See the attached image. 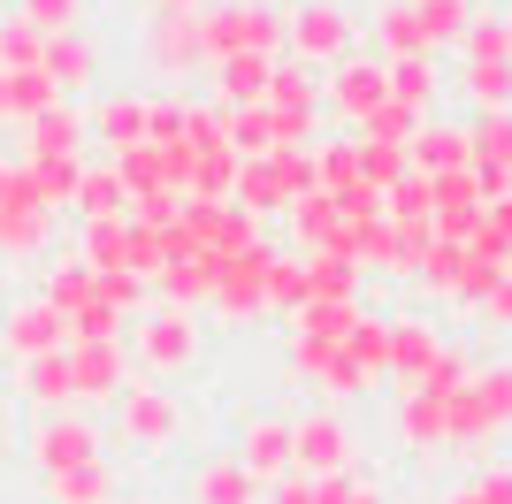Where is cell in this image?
<instances>
[{"label":"cell","mask_w":512,"mask_h":504,"mask_svg":"<svg viewBox=\"0 0 512 504\" xmlns=\"http://www.w3.org/2000/svg\"><path fill=\"white\" fill-rule=\"evenodd\" d=\"M512 428V367L497 375H467L451 398V443H490Z\"/></svg>","instance_id":"6da1fadb"},{"label":"cell","mask_w":512,"mask_h":504,"mask_svg":"<svg viewBox=\"0 0 512 504\" xmlns=\"http://www.w3.org/2000/svg\"><path fill=\"white\" fill-rule=\"evenodd\" d=\"M352 451H360V443H352V428H344L337 413H306L299 428H291V466H299V474H314V482L344 474V466H352Z\"/></svg>","instance_id":"7a4b0ae2"},{"label":"cell","mask_w":512,"mask_h":504,"mask_svg":"<svg viewBox=\"0 0 512 504\" xmlns=\"http://www.w3.org/2000/svg\"><path fill=\"white\" fill-rule=\"evenodd\" d=\"M291 46H299L306 62H352V16L329 8V0H314V8L291 16Z\"/></svg>","instance_id":"3957f363"},{"label":"cell","mask_w":512,"mask_h":504,"mask_svg":"<svg viewBox=\"0 0 512 504\" xmlns=\"http://www.w3.org/2000/svg\"><path fill=\"white\" fill-rule=\"evenodd\" d=\"M329 100H337L352 123H367V115L390 100V62H337V92H329Z\"/></svg>","instance_id":"277c9868"},{"label":"cell","mask_w":512,"mask_h":504,"mask_svg":"<svg viewBox=\"0 0 512 504\" xmlns=\"http://www.w3.org/2000/svg\"><path fill=\"white\" fill-rule=\"evenodd\" d=\"M436 359H444V336H436V329H421V321H390V375L421 382V375H436Z\"/></svg>","instance_id":"5b68a950"},{"label":"cell","mask_w":512,"mask_h":504,"mask_svg":"<svg viewBox=\"0 0 512 504\" xmlns=\"http://www.w3.org/2000/svg\"><path fill=\"white\" fill-rule=\"evenodd\" d=\"M375 46H383V62H421L428 54V31L413 16V0H390L383 16H375Z\"/></svg>","instance_id":"8992f818"},{"label":"cell","mask_w":512,"mask_h":504,"mask_svg":"<svg viewBox=\"0 0 512 504\" xmlns=\"http://www.w3.org/2000/svg\"><path fill=\"white\" fill-rule=\"evenodd\" d=\"M413 168H421V176H459V168H474L467 130H436L428 123L421 138H413Z\"/></svg>","instance_id":"52a82bcc"},{"label":"cell","mask_w":512,"mask_h":504,"mask_svg":"<svg viewBox=\"0 0 512 504\" xmlns=\"http://www.w3.org/2000/svg\"><path fill=\"white\" fill-rule=\"evenodd\" d=\"M237 466H245V474H283V466H291V428H283V420H253V428H245V451H237Z\"/></svg>","instance_id":"ba28073f"},{"label":"cell","mask_w":512,"mask_h":504,"mask_svg":"<svg viewBox=\"0 0 512 504\" xmlns=\"http://www.w3.org/2000/svg\"><path fill=\"white\" fill-rule=\"evenodd\" d=\"M467 146H474V168H482V176H497V168H512V107H497V115H482V123L467 130Z\"/></svg>","instance_id":"9c48e42d"},{"label":"cell","mask_w":512,"mask_h":504,"mask_svg":"<svg viewBox=\"0 0 512 504\" xmlns=\"http://www.w3.org/2000/svg\"><path fill=\"white\" fill-rule=\"evenodd\" d=\"M39 459L54 466V474H69V466L92 459V436L77 428V420H54V428H39Z\"/></svg>","instance_id":"30bf717a"},{"label":"cell","mask_w":512,"mask_h":504,"mask_svg":"<svg viewBox=\"0 0 512 504\" xmlns=\"http://www.w3.org/2000/svg\"><path fill=\"white\" fill-rule=\"evenodd\" d=\"M467 92L482 115H497V107H512V54H497V62H467Z\"/></svg>","instance_id":"8fae6325"},{"label":"cell","mask_w":512,"mask_h":504,"mask_svg":"<svg viewBox=\"0 0 512 504\" xmlns=\"http://www.w3.org/2000/svg\"><path fill=\"white\" fill-rule=\"evenodd\" d=\"M413 16H421V31H428V54H436L444 39H467L474 8H467V0H413Z\"/></svg>","instance_id":"7c38bea8"},{"label":"cell","mask_w":512,"mask_h":504,"mask_svg":"<svg viewBox=\"0 0 512 504\" xmlns=\"http://www.w3.org/2000/svg\"><path fill=\"white\" fill-rule=\"evenodd\" d=\"M390 100L413 107V115L436 107V69H428V54H421V62H390Z\"/></svg>","instance_id":"4fadbf2b"},{"label":"cell","mask_w":512,"mask_h":504,"mask_svg":"<svg viewBox=\"0 0 512 504\" xmlns=\"http://www.w3.org/2000/svg\"><path fill=\"white\" fill-rule=\"evenodd\" d=\"M199 504H260V482L237 459L230 466H207V474H199Z\"/></svg>","instance_id":"5bb4252c"},{"label":"cell","mask_w":512,"mask_h":504,"mask_svg":"<svg viewBox=\"0 0 512 504\" xmlns=\"http://www.w3.org/2000/svg\"><path fill=\"white\" fill-rule=\"evenodd\" d=\"M146 352L169 367V359H192V321H176V314H161L153 321V336H146Z\"/></svg>","instance_id":"9a60e30c"},{"label":"cell","mask_w":512,"mask_h":504,"mask_svg":"<svg viewBox=\"0 0 512 504\" xmlns=\"http://www.w3.org/2000/svg\"><path fill=\"white\" fill-rule=\"evenodd\" d=\"M46 344H62V329H54V314H46V306H31V314H16V352H46Z\"/></svg>","instance_id":"2e32d148"},{"label":"cell","mask_w":512,"mask_h":504,"mask_svg":"<svg viewBox=\"0 0 512 504\" xmlns=\"http://www.w3.org/2000/svg\"><path fill=\"white\" fill-rule=\"evenodd\" d=\"M130 420H138V436H146V443L169 436V405H161V398H130Z\"/></svg>","instance_id":"e0dca14e"},{"label":"cell","mask_w":512,"mask_h":504,"mask_svg":"<svg viewBox=\"0 0 512 504\" xmlns=\"http://www.w3.org/2000/svg\"><path fill=\"white\" fill-rule=\"evenodd\" d=\"M268 504H321V482L291 466V482H276V497H268Z\"/></svg>","instance_id":"ac0fdd59"},{"label":"cell","mask_w":512,"mask_h":504,"mask_svg":"<svg viewBox=\"0 0 512 504\" xmlns=\"http://www.w3.org/2000/svg\"><path fill=\"white\" fill-rule=\"evenodd\" d=\"M31 16H39L46 31H69V16H77V0H31Z\"/></svg>","instance_id":"d6986e66"},{"label":"cell","mask_w":512,"mask_h":504,"mask_svg":"<svg viewBox=\"0 0 512 504\" xmlns=\"http://www.w3.org/2000/svg\"><path fill=\"white\" fill-rule=\"evenodd\" d=\"M505 39H512V16H505Z\"/></svg>","instance_id":"ffe728a7"}]
</instances>
